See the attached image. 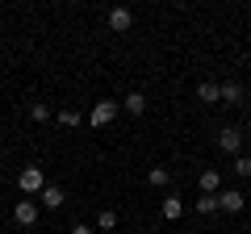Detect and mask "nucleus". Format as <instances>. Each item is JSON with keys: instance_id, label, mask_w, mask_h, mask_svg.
<instances>
[{"instance_id": "1", "label": "nucleus", "mask_w": 251, "mask_h": 234, "mask_svg": "<svg viewBox=\"0 0 251 234\" xmlns=\"http://www.w3.org/2000/svg\"><path fill=\"white\" fill-rule=\"evenodd\" d=\"M17 188H21V197H42V188H46V171L42 167H21L17 171Z\"/></svg>"}, {"instance_id": "2", "label": "nucleus", "mask_w": 251, "mask_h": 234, "mask_svg": "<svg viewBox=\"0 0 251 234\" xmlns=\"http://www.w3.org/2000/svg\"><path fill=\"white\" fill-rule=\"evenodd\" d=\"M38 213H42V205H38L34 197H21L17 205H13V222L25 226V230H29V226H38Z\"/></svg>"}, {"instance_id": "3", "label": "nucleus", "mask_w": 251, "mask_h": 234, "mask_svg": "<svg viewBox=\"0 0 251 234\" xmlns=\"http://www.w3.org/2000/svg\"><path fill=\"white\" fill-rule=\"evenodd\" d=\"M117 113H122V105H117V100H97V105H92V113H88V121L100 130V126H113Z\"/></svg>"}, {"instance_id": "4", "label": "nucleus", "mask_w": 251, "mask_h": 234, "mask_svg": "<svg viewBox=\"0 0 251 234\" xmlns=\"http://www.w3.org/2000/svg\"><path fill=\"white\" fill-rule=\"evenodd\" d=\"M218 151H222V155H239L243 151V130L239 126H222V134H218Z\"/></svg>"}, {"instance_id": "5", "label": "nucleus", "mask_w": 251, "mask_h": 234, "mask_svg": "<svg viewBox=\"0 0 251 234\" xmlns=\"http://www.w3.org/2000/svg\"><path fill=\"white\" fill-rule=\"evenodd\" d=\"M243 205H247V197H243L239 188H222L218 192V213H239Z\"/></svg>"}, {"instance_id": "6", "label": "nucleus", "mask_w": 251, "mask_h": 234, "mask_svg": "<svg viewBox=\"0 0 251 234\" xmlns=\"http://www.w3.org/2000/svg\"><path fill=\"white\" fill-rule=\"evenodd\" d=\"M130 25H134V13L126 9V4H117V9H109V29H113V34H126Z\"/></svg>"}, {"instance_id": "7", "label": "nucleus", "mask_w": 251, "mask_h": 234, "mask_svg": "<svg viewBox=\"0 0 251 234\" xmlns=\"http://www.w3.org/2000/svg\"><path fill=\"white\" fill-rule=\"evenodd\" d=\"M159 213L168 217V222H176V217H184V197H180V192H168V197L159 201Z\"/></svg>"}, {"instance_id": "8", "label": "nucleus", "mask_w": 251, "mask_h": 234, "mask_svg": "<svg viewBox=\"0 0 251 234\" xmlns=\"http://www.w3.org/2000/svg\"><path fill=\"white\" fill-rule=\"evenodd\" d=\"M38 205H42V209H63V205H67V192H63L59 184H46L42 197H38Z\"/></svg>"}, {"instance_id": "9", "label": "nucleus", "mask_w": 251, "mask_h": 234, "mask_svg": "<svg viewBox=\"0 0 251 234\" xmlns=\"http://www.w3.org/2000/svg\"><path fill=\"white\" fill-rule=\"evenodd\" d=\"M197 184H201V192H205V197H218V192H222V171H218V167H205Z\"/></svg>"}, {"instance_id": "10", "label": "nucleus", "mask_w": 251, "mask_h": 234, "mask_svg": "<svg viewBox=\"0 0 251 234\" xmlns=\"http://www.w3.org/2000/svg\"><path fill=\"white\" fill-rule=\"evenodd\" d=\"M218 100L222 105H243V84H234V80L218 84Z\"/></svg>"}, {"instance_id": "11", "label": "nucleus", "mask_w": 251, "mask_h": 234, "mask_svg": "<svg viewBox=\"0 0 251 234\" xmlns=\"http://www.w3.org/2000/svg\"><path fill=\"white\" fill-rule=\"evenodd\" d=\"M197 100H201V105H218V84L214 80H201L197 84Z\"/></svg>"}, {"instance_id": "12", "label": "nucleus", "mask_w": 251, "mask_h": 234, "mask_svg": "<svg viewBox=\"0 0 251 234\" xmlns=\"http://www.w3.org/2000/svg\"><path fill=\"white\" fill-rule=\"evenodd\" d=\"M126 113H134V117L147 113V96L143 92H126Z\"/></svg>"}, {"instance_id": "13", "label": "nucleus", "mask_w": 251, "mask_h": 234, "mask_svg": "<svg viewBox=\"0 0 251 234\" xmlns=\"http://www.w3.org/2000/svg\"><path fill=\"white\" fill-rule=\"evenodd\" d=\"M147 184H151V188H168V184H172L168 167H151V171H147Z\"/></svg>"}, {"instance_id": "14", "label": "nucleus", "mask_w": 251, "mask_h": 234, "mask_svg": "<svg viewBox=\"0 0 251 234\" xmlns=\"http://www.w3.org/2000/svg\"><path fill=\"white\" fill-rule=\"evenodd\" d=\"M29 117H34V121H38V126H42V121H50V105H46V100H34V105H29Z\"/></svg>"}, {"instance_id": "15", "label": "nucleus", "mask_w": 251, "mask_h": 234, "mask_svg": "<svg viewBox=\"0 0 251 234\" xmlns=\"http://www.w3.org/2000/svg\"><path fill=\"white\" fill-rule=\"evenodd\" d=\"M230 171H234V176H243V180H251V155H234Z\"/></svg>"}, {"instance_id": "16", "label": "nucleus", "mask_w": 251, "mask_h": 234, "mask_svg": "<svg viewBox=\"0 0 251 234\" xmlns=\"http://www.w3.org/2000/svg\"><path fill=\"white\" fill-rule=\"evenodd\" d=\"M193 209H197V213H205V217H209V213H218V197H205V192H201V197L193 201Z\"/></svg>"}, {"instance_id": "17", "label": "nucleus", "mask_w": 251, "mask_h": 234, "mask_svg": "<svg viewBox=\"0 0 251 234\" xmlns=\"http://www.w3.org/2000/svg\"><path fill=\"white\" fill-rule=\"evenodd\" d=\"M84 117H80V109H59V126H67V130H75Z\"/></svg>"}, {"instance_id": "18", "label": "nucleus", "mask_w": 251, "mask_h": 234, "mask_svg": "<svg viewBox=\"0 0 251 234\" xmlns=\"http://www.w3.org/2000/svg\"><path fill=\"white\" fill-rule=\"evenodd\" d=\"M113 226H117V213H113V209H105V213L97 217V230H113Z\"/></svg>"}, {"instance_id": "19", "label": "nucleus", "mask_w": 251, "mask_h": 234, "mask_svg": "<svg viewBox=\"0 0 251 234\" xmlns=\"http://www.w3.org/2000/svg\"><path fill=\"white\" fill-rule=\"evenodd\" d=\"M72 234H92V226H88V222H75V226H72Z\"/></svg>"}, {"instance_id": "20", "label": "nucleus", "mask_w": 251, "mask_h": 234, "mask_svg": "<svg viewBox=\"0 0 251 234\" xmlns=\"http://www.w3.org/2000/svg\"><path fill=\"white\" fill-rule=\"evenodd\" d=\"M0 159H4V146H0Z\"/></svg>"}]
</instances>
